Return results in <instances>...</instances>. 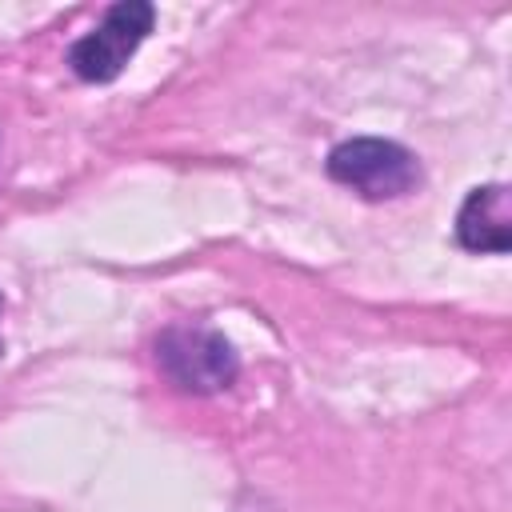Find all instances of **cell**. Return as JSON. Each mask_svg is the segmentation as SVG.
<instances>
[{
    "label": "cell",
    "mask_w": 512,
    "mask_h": 512,
    "mask_svg": "<svg viewBox=\"0 0 512 512\" xmlns=\"http://www.w3.org/2000/svg\"><path fill=\"white\" fill-rule=\"evenodd\" d=\"M156 368L192 396H212L236 384L240 356L220 328L208 324H168L156 336Z\"/></svg>",
    "instance_id": "cell-2"
},
{
    "label": "cell",
    "mask_w": 512,
    "mask_h": 512,
    "mask_svg": "<svg viewBox=\"0 0 512 512\" xmlns=\"http://www.w3.org/2000/svg\"><path fill=\"white\" fill-rule=\"evenodd\" d=\"M456 244L476 256H504L512 248V200L508 184H476L456 212Z\"/></svg>",
    "instance_id": "cell-4"
},
{
    "label": "cell",
    "mask_w": 512,
    "mask_h": 512,
    "mask_svg": "<svg viewBox=\"0 0 512 512\" xmlns=\"http://www.w3.org/2000/svg\"><path fill=\"white\" fill-rule=\"evenodd\" d=\"M0 312H4V300H0ZM0 352H4V336H0Z\"/></svg>",
    "instance_id": "cell-5"
},
{
    "label": "cell",
    "mask_w": 512,
    "mask_h": 512,
    "mask_svg": "<svg viewBox=\"0 0 512 512\" xmlns=\"http://www.w3.org/2000/svg\"><path fill=\"white\" fill-rule=\"evenodd\" d=\"M152 28H156V8L148 0H120L104 12V20L92 32H84L68 48V68L84 84H112Z\"/></svg>",
    "instance_id": "cell-3"
},
{
    "label": "cell",
    "mask_w": 512,
    "mask_h": 512,
    "mask_svg": "<svg viewBox=\"0 0 512 512\" xmlns=\"http://www.w3.org/2000/svg\"><path fill=\"white\" fill-rule=\"evenodd\" d=\"M324 172L340 188L356 192L368 204L400 200V196L416 192L420 176H424L416 152L404 148L400 140H388V136H348V140H340L328 152Z\"/></svg>",
    "instance_id": "cell-1"
}]
</instances>
